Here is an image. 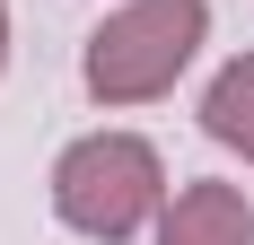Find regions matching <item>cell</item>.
I'll list each match as a JSON object with an SVG mask.
<instances>
[{
  "mask_svg": "<svg viewBox=\"0 0 254 245\" xmlns=\"http://www.w3.org/2000/svg\"><path fill=\"white\" fill-rule=\"evenodd\" d=\"M149 245H254V201H246V184H219V175L176 184L167 210H158V228H149Z\"/></svg>",
  "mask_w": 254,
  "mask_h": 245,
  "instance_id": "obj_3",
  "label": "cell"
},
{
  "mask_svg": "<svg viewBox=\"0 0 254 245\" xmlns=\"http://www.w3.org/2000/svg\"><path fill=\"white\" fill-rule=\"evenodd\" d=\"M193 122H202L210 149H228V158H246V167H254V53H228V61L210 70Z\"/></svg>",
  "mask_w": 254,
  "mask_h": 245,
  "instance_id": "obj_4",
  "label": "cell"
},
{
  "mask_svg": "<svg viewBox=\"0 0 254 245\" xmlns=\"http://www.w3.org/2000/svg\"><path fill=\"white\" fill-rule=\"evenodd\" d=\"M202 44H210V0H114L79 44V88L105 114L158 105L202 61Z\"/></svg>",
  "mask_w": 254,
  "mask_h": 245,
  "instance_id": "obj_1",
  "label": "cell"
},
{
  "mask_svg": "<svg viewBox=\"0 0 254 245\" xmlns=\"http://www.w3.org/2000/svg\"><path fill=\"white\" fill-rule=\"evenodd\" d=\"M167 158H158V140H140V131H79L62 158H53V219L70 228V237L88 245H131L149 237L158 210H167Z\"/></svg>",
  "mask_w": 254,
  "mask_h": 245,
  "instance_id": "obj_2",
  "label": "cell"
},
{
  "mask_svg": "<svg viewBox=\"0 0 254 245\" xmlns=\"http://www.w3.org/2000/svg\"><path fill=\"white\" fill-rule=\"evenodd\" d=\"M9 44H18V35H9V0H0V79H9Z\"/></svg>",
  "mask_w": 254,
  "mask_h": 245,
  "instance_id": "obj_5",
  "label": "cell"
}]
</instances>
